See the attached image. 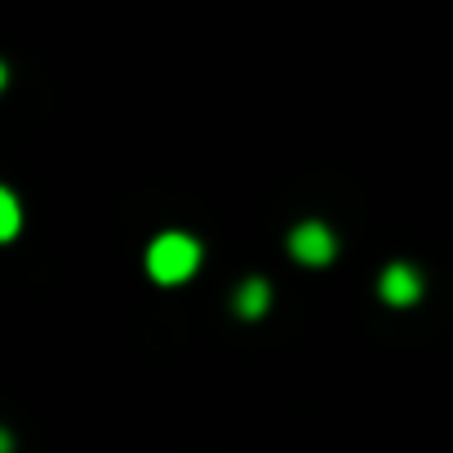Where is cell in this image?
<instances>
[{
  "instance_id": "cell-1",
  "label": "cell",
  "mask_w": 453,
  "mask_h": 453,
  "mask_svg": "<svg viewBox=\"0 0 453 453\" xmlns=\"http://www.w3.org/2000/svg\"><path fill=\"white\" fill-rule=\"evenodd\" d=\"M196 263H200L196 241H191V236H178V232L160 236V241L147 250V272H151V280H160V285L187 280V276L196 272Z\"/></svg>"
},
{
  "instance_id": "cell-2",
  "label": "cell",
  "mask_w": 453,
  "mask_h": 453,
  "mask_svg": "<svg viewBox=\"0 0 453 453\" xmlns=\"http://www.w3.org/2000/svg\"><path fill=\"white\" fill-rule=\"evenodd\" d=\"M289 250H294V258H298V263L320 267V263H329V258H334V236H329V226H320V222H303L298 232L289 236Z\"/></svg>"
},
{
  "instance_id": "cell-3",
  "label": "cell",
  "mask_w": 453,
  "mask_h": 453,
  "mask_svg": "<svg viewBox=\"0 0 453 453\" xmlns=\"http://www.w3.org/2000/svg\"><path fill=\"white\" fill-rule=\"evenodd\" d=\"M382 298H387L391 307H409V303H418V298H422V280H418V272L404 267V263L387 267V272H382Z\"/></svg>"
},
{
  "instance_id": "cell-4",
  "label": "cell",
  "mask_w": 453,
  "mask_h": 453,
  "mask_svg": "<svg viewBox=\"0 0 453 453\" xmlns=\"http://www.w3.org/2000/svg\"><path fill=\"white\" fill-rule=\"evenodd\" d=\"M267 303H272L267 280H250V285L236 294V311H241V316H250V320H254V316H263V311H267Z\"/></svg>"
},
{
  "instance_id": "cell-5",
  "label": "cell",
  "mask_w": 453,
  "mask_h": 453,
  "mask_svg": "<svg viewBox=\"0 0 453 453\" xmlns=\"http://www.w3.org/2000/svg\"><path fill=\"white\" fill-rule=\"evenodd\" d=\"M19 236V200L14 191H0V241H14Z\"/></svg>"
}]
</instances>
